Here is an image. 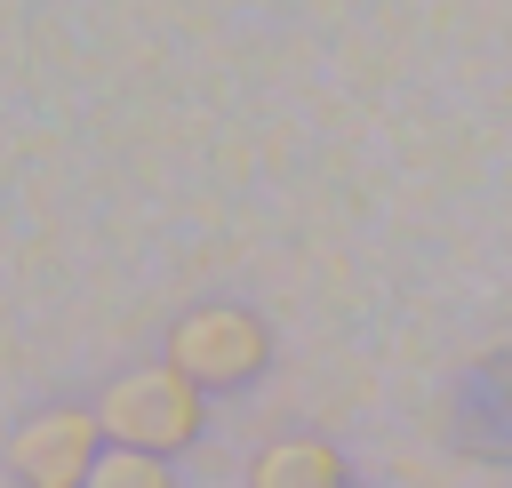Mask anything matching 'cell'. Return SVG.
Here are the masks:
<instances>
[{
	"instance_id": "3957f363",
	"label": "cell",
	"mask_w": 512,
	"mask_h": 488,
	"mask_svg": "<svg viewBox=\"0 0 512 488\" xmlns=\"http://www.w3.org/2000/svg\"><path fill=\"white\" fill-rule=\"evenodd\" d=\"M96 456H104V416L80 408V400L32 408V416L8 432V472H16V488H88Z\"/></svg>"
},
{
	"instance_id": "8992f818",
	"label": "cell",
	"mask_w": 512,
	"mask_h": 488,
	"mask_svg": "<svg viewBox=\"0 0 512 488\" xmlns=\"http://www.w3.org/2000/svg\"><path fill=\"white\" fill-rule=\"evenodd\" d=\"M344 488H360V480H344Z\"/></svg>"
},
{
	"instance_id": "277c9868",
	"label": "cell",
	"mask_w": 512,
	"mask_h": 488,
	"mask_svg": "<svg viewBox=\"0 0 512 488\" xmlns=\"http://www.w3.org/2000/svg\"><path fill=\"white\" fill-rule=\"evenodd\" d=\"M344 480H352L344 472V448L320 440V432H280L248 464V488H344Z\"/></svg>"
},
{
	"instance_id": "7a4b0ae2",
	"label": "cell",
	"mask_w": 512,
	"mask_h": 488,
	"mask_svg": "<svg viewBox=\"0 0 512 488\" xmlns=\"http://www.w3.org/2000/svg\"><path fill=\"white\" fill-rule=\"evenodd\" d=\"M200 400H208V392H200L176 360H144V368H120V376L104 384L96 416H104V440L184 456V448L200 440V424H208V408H200Z\"/></svg>"
},
{
	"instance_id": "6da1fadb",
	"label": "cell",
	"mask_w": 512,
	"mask_h": 488,
	"mask_svg": "<svg viewBox=\"0 0 512 488\" xmlns=\"http://www.w3.org/2000/svg\"><path fill=\"white\" fill-rule=\"evenodd\" d=\"M160 360H176L200 392H240L272 368V328L232 304V296H208V304H184L160 336Z\"/></svg>"
},
{
	"instance_id": "5b68a950",
	"label": "cell",
	"mask_w": 512,
	"mask_h": 488,
	"mask_svg": "<svg viewBox=\"0 0 512 488\" xmlns=\"http://www.w3.org/2000/svg\"><path fill=\"white\" fill-rule=\"evenodd\" d=\"M88 488H176V456H160V448H128V440H104Z\"/></svg>"
}]
</instances>
